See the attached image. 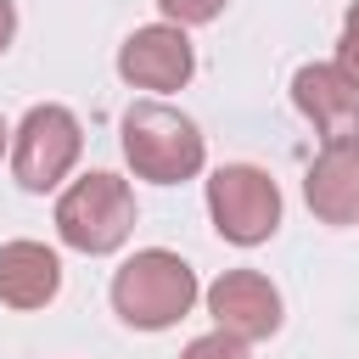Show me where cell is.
Segmentation results:
<instances>
[{"mask_svg":"<svg viewBox=\"0 0 359 359\" xmlns=\"http://www.w3.org/2000/svg\"><path fill=\"white\" fill-rule=\"evenodd\" d=\"M84 151V129L62 101H39L11 129V174L22 191H56Z\"/></svg>","mask_w":359,"mask_h":359,"instance_id":"cell-4","label":"cell"},{"mask_svg":"<svg viewBox=\"0 0 359 359\" xmlns=\"http://www.w3.org/2000/svg\"><path fill=\"white\" fill-rule=\"evenodd\" d=\"M157 11L174 28H202V22H213L224 11V0H157Z\"/></svg>","mask_w":359,"mask_h":359,"instance_id":"cell-11","label":"cell"},{"mask_svg":"<svg viewBox=\"0 0 359 359\" xmlns=\"http://www.w3.org/2000/svg\"><path fill=\"white\" fill-rule=\"evenodd\" d=\"M62 292V258L45 241H6L0 247V303L17 314L45 309Z\"/></svg>","mask_w":359,"mask_h":359,"instance_id":"cell-10","label":"cell"},{"mask_svg":"<svg viewBox=\"0 0 359 359\" xmlns=\"http://www.w3.org/2000/svg\"><path fill=\"white\" fill-rule=\"evenodd\" d=\"M180 359H252V353H247V342H236V337H224V331H208V337L185 342Z\"/></svg>","mask_w":359,"mask_h":359,"instance_id":"cell-12","label":"cell"},{"mask_svg":"<svg viewBox=\"0 0 359 359\" xmlns=\"http://www.w3.org/2000/svg\"><path fill=\"white\" fill-rule=\"evenodd\" d=\"M135 230V191L129 180L95 168V174H79L62 196H56V236L84 252V258H107L129 241Z\"/></svg>","mask_w":359,"mask_h":359,"instance_id":"cell-3","label":"cell"},{"mask_svg":"<svg viewBox=\"0 0 359 359\" xmlns=\"http://www.w3.org/2000/svg\"><path fill=\"white\" fill-rule=\"evenodd\" d=\"M208 213L224 241L258 247L280 230V185L252 163H224L208 180Z\"/></svg>","mask_w":359,"mask_h":359,"instance_id":"cell-5","label":"cell"},{"mask_svg":"<svg viewBox=\"0 0 359 359\" xmlns=\"http://www.w3.org/2000/svg\"><path fill=\"white\" fill-rule=\"evenodd\" d=\"M123 163L135 168V180L151 185H180L191 174H202L208 163V140L202 129L163 101H135L123 112Z\"/></svg>","mask_w":359,"mask_h":359,"instance_id":"cell-2","label":"cell"},{"mask_svg":"<svg viewBox=\"0 0 359 359\" xmlns=\"http://www.w3.org/2000/svg\"><path fill=\"white\" fill-rule=\"evenodd\" d=\"M337 67L359 84V0L348 6V17H342V39H337Z\"/></svg>","mask_w":359,"mask_h":359,"instance_id":"cell-13","label":"cell"},{"mask_svg":"<svg viewBox=\"0 0 359 359\" xmlns=\"http://www.w3.org/2000/svg\"><path fill=\"white\" fill-rule=\"evenodd\" d=\"M11 34H17V6H11V0H0V50L11 45Z\"/></svg>","mask_w":359,"mask_h":359,"instance_id":"cell-14","label":"cell"},{"mask_svg":"<svg viewBox=\"0 0 359 359\" xmlns=\"http://www.w3.org/2000/svg\"><path fill=\"white\" fill-rule=\"evenodd\" d=\"M196 73L191 34L174 22H146L118 45V79L135 90H185Z\"/></svg>","mask_w":359,"mask_h":359,"instance_id":"cell-6","label":"cell"},{"mask_svg":"<svg viewBox=\"0 0 359 359\" xmlns=\"http://www.w3.org/2000/svg\"><path fill=\"white\" fill-rule=\"evenodd\" d=\"M202 297L196 269L168 252V247H140L135 258H123V269L112 275V309L123 325L135 331H168L174 320L191 314V303Z\"/></svg>","mask_w":359,"mask_h":359,"instance_id":"cell-1","label":"cell"},{"mask_svg":"<svg viewBox=\"0 0 359 359\" xmlns=\"http://www.w3.org/2000/svg\"><path fill=\"white\" fill-rule=\"evenodd\" d=\"M303 202L320 224H359V135L325 140L303 174Z\"/></svg>","mask_w":359,"mask_h":359,"instance_id":"cell-8","label":"cell"},{"mask_svg":"<svg viewBox=\"0 0 359 359\" xmlns=\"http://www.w3.org/2000/svg\"><path fill=\"white\" fill-rule=\"evenodd\" d=\"M208 314L224 337L236 342H264L280 331V292L269 275L258 269H224L213 286H208Z\"/></svg>","mask_w":359,"mask_h":359,"instance_id":"cell-7","label":"cell"},{"mask_svg":"<svg viewBox=\"0 0 359 359\" xmlns=\"http://www.w3.org/2000/svg\"><path fill=\"white\" fill-rule=\"evenodd\" d=\"M6 146H11V129H6V118H0V157H6Z\"/></svg>","mask_w":359,"mask_h":359,"instance_id":"cell-15","label":"cell"},{"mask_svg":"<svg viewBox=\"0 0 359 359\" xmlns=\"http://www.w3.org/2000/svg\"><path fill=\"white\" fill-rule=\"evenodd\" d=\"M292 101H297V112H303L325 140L359 135V84H353L337 62H309V67H297Z\"/></svg>","mask_w":359,"mask_h":359,"instance_id":"cell-9","label":"cell"}]
</instances>
